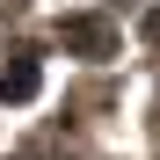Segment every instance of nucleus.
<instances>
[{
  "instance_id": "f257e3e1",
  "label": "nucleus",
  "mask_w": 160,
  "mask_h": 160,
  "mask_svg": "<svg viewBox=\"0 0 160 160\" xmlns=\"http://www.w3.org/2000/svg\"><path fill=\"white\" fill-rule=\"evenodd\" d=\"M0 95H8V102L37 95V66H8V73H0Z\"/></svg>"
},
{
  "instance_id": "f03ea898",
  "label": "nucleus",
  "mask_w": 160,
  "mask_h": 160,
  "mask_svg": "<svg viewBox=\"0 0 160 160\" xmlns=\"http://www.w3.org/2000/svg\"><path fill=\"white\" fill-rule=\"evenodd\" d=\"M66 44H80V51H109V29H102V22H73Z\"/></svg>"
}]
</instances>
